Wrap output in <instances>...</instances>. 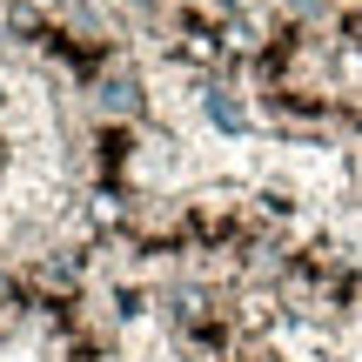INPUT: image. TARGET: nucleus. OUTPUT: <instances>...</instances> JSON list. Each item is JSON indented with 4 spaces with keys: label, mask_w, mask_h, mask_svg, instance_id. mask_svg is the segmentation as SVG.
I'll return each instance as SVG.
<instances>
[{
    "label": "nucleus",
    "mask_w": 362,
    "mask_h": 362,
    "mask_svg": "<svg viewBox=\"0 0 362 362\" xmlns=\"http://www.w3.org/2000/svg\"><path fill=\"white\" fill-rule=\"evenodd\" d=\"M202 107H208V121H215L221 134H248V101H242V94L208 88V94H202Z\"/></svg>",
    "instance_id": "obj_1"
},
{
    "label": "nucleus",
    "mask_w": 362,
    "mask_h": 362,
    "mask_svg": "<svg viewBox=\"0 0 362 362\" xmlns=\"http://www.w3.org/2000/svg\"><path fill=\"white\" fill-rule=\"evenodd\" d=\"M101 107H107V115H134V107H141L134 81H128V74H107V81H101Z\"/></svg>",
    "instance_id": "obj_2"
},
{
    "label": "nucleus",
    "mask_w": 362,
    "mask_h": 362,
    "mask_svg": "<svg viewBox=\"0 0 362 362\" xmlns=\"http://www.w3.org/2000/svg\"><path fill=\"white\" fill-rule=\"evenodd\" d=\"M88 221H94V228H121V221H128V208H121L115 194H94V202H88Z\"/></svg>",
    "instance_id": "obj_3"
}]
</instances>
